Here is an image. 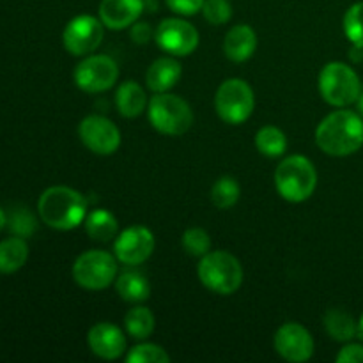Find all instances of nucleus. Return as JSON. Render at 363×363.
Segmentation results:
<instances>
[{
	"mask_svg": "<svg viewBox=\"0 0 363 363\" xmlns=\"http://www.w3.org/2000/svg\"><path fill=\"white\" fill-rule=\"evenodd\" d=\"M39 218L55 230H73L84 223L87 216V201L78 190L69 186H50L39 195Z\"/></svg>",
	"mask_w": 363,
	"mask_h": 363,
	"instance_id": "f03ea898",
	"label": "nucleus"
},
{
	"mask_svg": "<svg viewBox=\"0 0 363 363\" xmlns=\"http://www.w3.org/2000/svg\"><path fill=\"white\" fill-rule=\"evenodd\" d=\"M28 259V245L25 238L11 236L0 241V275H11L25 266Z\"/></svg>",
	"mask_w": 363,
	"mask_h": 363,
	"instance_id": "5701e85b",
	"label": "nucleus"
},
{
	"mask_svg": "<svg viewBox=\"0 0 363 363\" xmlns=\"http://www.w3.org/2000/svg\"><path fill=\"white\" fill-rule=\"evenodd\" d=\"M201 13L208 23L220 27L233 18V6L229 0H204Z\"/></svg>",
	"mask_w": 363,
	"mask_h": 363,
	"instance_id": "c756f323",
	"label": "nucleus"
},
{
	"mask_svg": "<svg viewBox=\"0 0 363 363\" xmlns=\"http://www.w3.org/2000/svg\"><path fill=\"white\" fill-rule=\"evenodd\" d=\"M335 360L337 363H363V344L346 342Z\"/></svg>",
	"mask_w": 363,
	"mask_h": 363,
	"instance_id": "473e14b6",
	"label": "nucleus"
},
{
	"mask_svg": "<svg viewBox=\"0 0 363 363\" xmlns=\"http://www.w3.org/2000/svg\"><path fill=\"white\" fill-rule=\"evenodd\" d=\"M147 117L151 126L167 137L184 135L194 124V110L186 99L170 92H160L149 99Z\"/></svg>",
	"mask_w": 363,
	"mask_h": 363,
	"instance_id": "423d86ee",
	"label": "nucleus"
},
{
	"mask_svg": "<svg viewBox=\"0 0 363 363\" xmlns=\"http://www.w3.org/2000/svg\"><path fill=\"white\" fill-rule=\"evenodd\" d=\"M181 245L191 257H204L206 254L211 252V238H209L208 230L202 227H190L184 230Z\"/></svg>",
	"mask_w": 363,
	"mask_h": 363,
	"instance_id": "bb28decb",
	"label": "nucleus"
},
{
	"mask_svg": "<svg viewBox=\"0 0 363 363\" xmlns=\"http://www.w3.org/2000/svg\"><path fill=\"white\" fill-rule=\"evenodd\" d=\"M119 78V66L116 60L103 53L85 55L73 71V80L80 91L87 94H99L116 85Z\"/></svg>",
	"mask_w": 363,
	"mask_h": 363,
	"instance_id": "1a4fd4ad",
	"label": "nucleus"
},
{
	"mask_svg": "<svg viewBox=\"0 0 363 363\" xmlns=\"http://www.w3.org/2000/svg\"><path fill=\"white\" fill-rule=\"evenodd\" d=\"M131 41L137 43V45H145V43L151 41L155 38V32H152L151 25L144 23V21H137V23L131 25Z\"/></svg>",
	"mask_w": 363,
	"mask_h": 363,
	"instance_id": "72a5a7b5",
	"label": "nucleus"
},
{
	"mask_svg": "<svg viewBox=\"0 0 363 363\" xmlns=\"http://www.w3.org/2000/svg\"><path fill=\"white\" fill-rule=\"evenodd\" d=\"M318 87L321 98L335 108H347L362 94V82L357 71L346 62L333 60L319 71Z\"/></svg>",
	"mask_w": 363,
	"mask_h": 363,
	"instance_id": "39448f33",
	"label": "nucleus"
},
{
	"mask_svg": "<svg viewBox=\"0 0 363 363\" xmlns=\"http://www.w3.org/2000/svg\"><path fill=\"white\" fill-rule=\"evenodd\" d=\"M117 257L106 250H87L77 257L71 268L73 280L87 291L108 289L117 279Z\"/></svg>",
	"mask_w": 363,
	"mask_h": 363,
	"instance_id": "6e6552de",
	"label": "nucleus"
},
{
	"mask_svg": "<svg viewBox=\"0 0 363 363\" xmlns=\"http://www.w3.org/2000/svg\"><path fill=\"white\" fill-rule=\"evenodd\" d=\"M357 108H358V113L363 117V89H362V94L358 96L357 99Z\"/></svg>",
	"mask_w": 363,
	"mask_h": 363,
	"instance_id": "c9c22d12",
	"label": "nucleus"
},
{
	"mask_svg": "<svg viewBox=\"0 0 363 363\" xmlns=\"http://www.w3.org/2000/svg\"><path fill=\"white\" fill-rule=\"evenodd\" d=\"M85 233L91 240L99 241V243H108L113 241L119 234V222L116 216L106 209H94L87 213L84 220Z\"/></svg>",
	"mask_w": 363,
	"mask_h": 363,
	"instance_id": "4be33fe9",
	"label": "nucleus"
},
{
	"mask_svg": "<svg viewBox=\"0 0 363 363\" xmlns=\"http://www.w3.org/2000/svg\"><path fill=\"white\" fill-rule=\"evenodd\" d=\"M255 147L266 158H280L287 151V137L280 128L268 124L255 135Z\"/></svg>",
	"mask_w": 363,
	"mask_h": 363,
	"instance_id": "393cba45",
	"label": "nucleus"
},
{
	"mask_svg": "<svg viewBox=\"0 0 363 363\" xmlns=\"http://www.w3.org/2000/svg\"><path fill=\"white\" fill-rule=\"evenodd\" d=\"M6 225H7V215H6V211L0 208V230L6 229Z\"/></svg>",
	"mask_w": 363,
	"mask_h": 363,
	"instance_id": "f704fd0d",
	"label": "nucleus"
},
{
	"mask_svg": "<svg viewBox=\"0 0 363 363\" xmlns=\"http://www.w3.org/2000/svg\"><path fill=\"white\" fill-rule=\"evenodd\" d=\"M357 337L363 342V314H362L360 321H358V335Z\"/></svg>",
	"mask_w": 363,
	"mask_h": 363,
	"instance_id": "e433bc0d",
	"label": "nucleus"
},
{
	"mask_svg": "<svg viewBox=\"0 0 363 363\" xmlns=\"http://www.w3.org/2000/svg\"><path fill=\"white\" fill-rule=\"evenodd\" d=\"M183 74V67L174 59L172 55L160 57L149 66L145 73V84L149 91L160 94V92H170V89L176 87Z\"/></svg>",
	"mask_w": 363,
	"mask_h": 363,
	"instance_id": "a211bd4d",
	"label": "nucleus"
},
{
	"mask_svg": "<svg viewBox=\"0 0 363 363\" xmlns=\"http://www.w3.org/2000/svg\"><path fill=\"white\" fill-rule=\"evenodd\" d=\"M211 202L218 209H230L238 204L241 197V186L234 177L222 176L211 186Z\"/></svg>",
	"mask_w": 363,
	"mask_h": 363,
	"instance_id": "a878e982",
	"label": "nucleus"
},
{
	"mask_svg": "<svg viewBox=\"0 0 363 363\" xmlns=\"http://www.w3.org/2000/svg\"><path fill=\"white\" fill-rule=\"evenodd\" d=\"M128 363H169L170 354L158 344L140 342L126 353Z\"/></svg>",
	"mask_w": 363,
	"mask_h": 363,
	"instance_id": "c85d7f7f",
	"label": "nucleus"
},
{
	"mask_svg": "<svg viewBox=\"0 0 363 363\" xmlns=\"http://www.w3.org/2000/svg\"><path fill=\"white\" fill-rule=\"evenodd\" d=\"M197 275L202 286L220 296H230L243 284V266L240 259L225 250H211L201 257Z\"/></svg>",
	"mask_w": 363,
	"mask_h": 363,
	"instance_id": "20e7f679",
	"label": "nucleus"
},
{
	"mask_svg": "<svg viewBox=\"0 0 363 363\" xmlns=\"http://www.w3.org/2000/svg\"><path fill=\"white\" fill-rule=\"evenodd\" d=\"M145 0H101L99 20L110 30H124L140 20Z\"/></svg>",
	"mask_w": 363,
	"mask_h": 363,
	"instance_id": "dca6fc26",
	"label": "nucleus"
},
{
	"mask_svg": "<svg viewBox=\"0 0 363 363\" xmlns=\"http://www.w3.org/2000/svg\"><path fill=\"white\" fill-rule=\"evenodd\" d=\"M344 34L350 43L363 50V2H357L346 11L342 20Z\"/></svg>",
	"mask_w": 363,
	"mask_h": 363,
	"instance_id": "cd10ccee",
	"label": "nucleus"
},
{
	"mask_svg": "<svg viewBox=\"0 0 363 363\" xmlns=\"http://www.w3.org/2000/svg\"><path fill=\"white\" fill-rule=\"evenodd\" d=\"M323 326L335 342H351L358 335V321L342 308H330L323 318Z\"/></svg>",
	"mask_w": 363,
	"mask_h": 363,
	"instance_id": "412c9836",
	"label": "nucleus"
},
{
	"mask_svg": "<svg viewBox=\"0 0 363 363\" xmlns=\"http://www.w3.org/2000/svg\"><path fill=\"white\" fill-rule=\"evenodd\" d=\"M80 142L98 156H110L121 147V131L103 116H87L78 124Z\"/></svg>",
	"mask_w": 363,
	"mask_h": 363,
	"instance_id": "ddd939ff",
	"label": "nucleus"
},
{
	"mask_svg": "<svg viewBox=\"0 0 363 363\" xmlns=\"http://www.w3.org/2000/svg\"><path fill=\"white\" fill-rule=\"evenodd\" d=\"M105 38V25L92 14H78L67 21L62 32V45L74 57L91 55Z\"/></svg>",
	"mask_w": 363,
	"mask_h": 363,
	"instance_id": "9d476101",
	"label": "nucleus"
},
{
	"mask_svg": "<svg viewBox=\"0 0 363 363\" xmlns=\"http://www.w3.org/2000/svg\"><path fill=\"white\" fill-rule=\"evenodd\" d=\"M169 9L179 16H194L204 6V0H165Z\"/></svg>",
	"mask_w": 363,
	"mask_h": 363,
	"instance_id": "2f4dec72",
	"label": "nucleus"
},
{
	"mask_svg": "<svg viewBox=\"0 0 363 363\" xmlns=\"http://www.w3.org/2000/svg\"><path fill=\"white\" fill-rule=\"evenodd\" d=\"M257 50V34L247 23H238L229 28L223 39V53L233 62H247Z\"/></svg>",
	"mask_w": 363,
	"mask_h": 363,
	"instance_id": "f3484780",
	"label": "nucleus"
},
{
	"mask_svg": "<svg viewBox=\"0 0 363 363\" xmlns=\"http://www.w3.org/2000/svg\"><path fill=\"white\" fill-rule=\"evenodd\" d=\"M315 144L333 158L354 155L363 147V117L347 108L328 113L315 128Z\"/></svg>",
	"mask_w": 363,
	"mask_h": 363,
	"instance_id": "f257e3e1",
	"label": "nucleus"
},
{
	"mask_svg": "<svg viewBox=\"0 0 363 363\" xmlns=\"http://www.w3.org/2000/svg\"><path fill=\"white\" fill-rule=\"evenodd\" d=\"M7 225H9L11 233L14 236L30 238L34 234L38 223H35V218L32 216L30 211H27V209H18V211H14L11 215V218H7Z\"/></svg>",
	"mask_w": 363,
	"mask_h": 363,
	"instance_id": "7c9ffc66",
	"label": "nucleus"
},
{
	"mask_svg": "<svg viewBox=\"0 0 363 363\" xmlns=\"http://www.w3.org/2000/svg\"><path fill=\"white\" fill-rule=\"evenodd\" d=\"M277 354L289 363H305L314 357V339L300 323H286L273 337Z\"/></svg>",
	"mask_w": 363,
	"mask_h": 363,
	"instance_id": "4468645a",
	"label": "nucleus"
},
{
	"mask_svg": "<svg viewBox=\"0 0 363 363\" xmlns=\"http://www.w3.org/2000/svg\"><path fill=\"white\" fill-rule=\"evenodd\" d=\"M255 108V94L250 84L241 78L222 82L215 94V110L223 123L240 126L247 123Z\"/></svg>",
	"mask_w": 363,
	"mask_h": 363,
	"instance_id": "0eeeda50",
	"label": "nucleus"
},
{
	"mask_svg": "<svg viewBox=\"0 0 363 363\" xmlns=\"http://www.w3.org/2000/svg\"><path fill=\"white\" fill-rule=\"evenodd\" d=\"M87 344L92 354L101 360H117L128 350L123 330L112 323H96L87 333Z\"/></svg>",
	"mask_w": 363,
	"mask_h": 363,
	"instance_id": "2eb2a0df",
	"label": "nucleus"
},
{
	"mask_svg": "<svg viewBox=\"0 0 363 363\" xmlns=\"http://www.w3.org/2000/svg\"><path fill=\"white\" fill-rule=\"evenodd\" d=\"M116 291L128 303H144L151 296V284L147 277L140 272H123L116 279Z\"/></svg>",
	"mask_w": 363,
	"mask_h": 363,
	"instance_id": "aec40b11",
	"label": "nucleus"
},
{
	"mask_svg": "<svg viewBox=\"0 0 363 363\" xmlns=\"http://www.w3.org/2000/svg\"><path fill=\"white\" fill-rule=\"evenodd\" d=\"M318 186V170L303 155L286 156L275 170V188L280 197L293 204L308 201Z\"/></svg>",
	"mask_w": 363,
	"mask_h": 363,
	"instance_id": "7ed1b4c3",
	"label": "nucleus"
},
{
	"mask_svg": "<svg viewBox=\"0 0 363 363\" xmlns=\"http://www.w3.org/2000/svg\"><path fill=\"white\" fill-rule=\"evenodd\" d=\"M116 108L124 119H135L147 110L149 99L145 91L135 80H126L119 85L116 91Z\"/></svg>",
	"mask_w": 363,
	"mask_h": 363,
	"instance_id": "6ab92c4d",
	"label": "nucleus"
},
{
	"mask_svg": "<svg viewBox=\"0 0 363 363\" xmlns=\"http://www.w3.org/2000/svg\"><path fill=\"white\" fill-rule=\"evenodd\" d=\"M160 50L172 57H188L197 50L199 30L183 18H165L155 30Z\"/></svg>",
	"mask_w": 363,
	"mask_h": 363,
	"instance_id": "9b49d317",
	"label": "nucleus"
},
{
	"mask_svg": "<svg viewBox=\"0 0 363 363\" xmlns=\"http://www.w3.org/2000/svg\"><path fill=\"white\" fill-rule=\"evenodd\" d=\"M124 328L131 339L145 340L152 335L156 328V319L151 308L142 307V303L135 305L124 315Z\"/></svg>",
	"mask_w": 363,
	"mask_h": 363,
	"instance_id": "b1692460",
	"label": "nucleus"
},
{
	"mask_svg": "<svg viewBox=\"0 0 363 363\" xmlns=\"http://www.w3.org/2000/svg\"><path fill=\"white\" fill-rule=\"evenodd\" d=\"M156 247L155 234L145 225H131L121 230L113 240V255L121 264H144L152 255Z\"/></svg>",
	"mask_w": 363,
	"mask_h": 363,
	"instance_id": "f8f14e48",
	"label": "nucleus"
}]
</instances>
